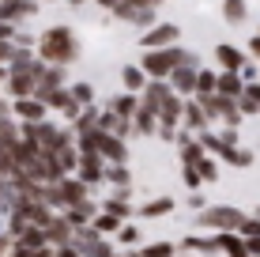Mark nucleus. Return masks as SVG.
<instances>
[{"mask_svg":"<svg viewBox=\"0 0 260 257\" xmlns=\"http://www.w3.org/2000/svg\"><path fill=\"white\" fill-rule=\"evenodd\" d=\"M34 53H38L46 65H60V68H68L72 61L79 57V38H76V31L72 26H49V31H42V38L34 42Z\"/></svg>","mask_w":260,"mask_h":257,"instance_id":"1","label":"nucleus"},{"mask_svg":"<svg viewBox=\"0 0 260 257\" xmlns=\"http://www.w3.org/2000/svg\"><path fill=\"white\" fill-rule=\"evenodd\" d=\"M245 212L234 208V205H211V208H200V227L208 231H238Z\"/></svg>","mask_w":260,"mask_h":257,"instance_id":"2","label":"nucleus"},{"mask_svg":"<svg viewBox=\"0 0 260 257\" xmlns=\"http://www.w3.org/2000/svg\"><path fill=\"white\" fill-rule=\"evenodd\" d=\"M177 42H181L177 23H151L140 34V49H166V46H177Z\"/></svg>","mask_w":260,"mask_h":257,"instance_id":"3","label":"nucleus"},{"mask_svg":"<svg viewBox=\"0 0 260 257\" xmlns=\"http://www.w3.org/2000/svg\"><path fill=\"white\" fill-rule=\"evenodd\" d=\"M76 178H83L87 185H98V182L106 178V159L98 155L94 148H91V152H79V163H76Z\"/></svg>","mask_w":260,"mask_h":257,"instance_id":"4","label":"nucleus"},{"mask_svg":"<svg viewBox=\"0 0 260 257\" xmlns=\"http://www.w3.org/2000/svg\"><path fill=\"white\" fill-rule=\"evenodd\" d=\"M166 83L174 87V95H181V99H192V95H196V68H192V65H177L174 72L166 76Z\"/></svg>","mask_w":260,"mask_h":257,"instance_id":"5","label":"nucleus"},{"mask_svg":"<svg viewBox=\"0 0 260 257\" xmlns=\"http://www.w3.org/2000/svg\"><path fill=\"white\" fill-rule=\"evenodd\" d=\"M38 12V0H0V23H23Z\"/></svg>","mask_w":260,"mask_h":257,"instance_id":"6","label":"nucleus"},{"mask_svg":"<svg viewBox=\"0 0 260 257\" xmlns=\"http://www.w3.org/2000/svg\"><path fill=\"white\" fill-rule=\"evenodd\" d=\"M215 61H219V68H230V72H241L245 68V61H249V53L234 46V42H219L215 46Z\"/></svg>","mask_w":260,"mask_h":257,"instance_id":"7","label":"nucleus"},{"mask_svg":"<svg viewBox=\"0 0 260 257\" xmlns=\"http://www.w3.org/2000/svg\"><path fill=\"white\" fill-rule=\"evenodd\" d=\"M12 113L19 121H46L49 118V106L42 99H34V95H26V99H15L12 102Z\"/></svg>","mask_w":260,"mask_h":257,"instance_id":"8","label":"nucleus"},{"mask_svg":"<svg viewBox=\"0 0 260 257\" xmlns=\"http://www.w3.org/2000/svg\"><path fill=\"white\" fill-rule=\"evenodd\" d=\"M181 125L192 129V132H200V129L211 125V118H208V110H204L200 99H185V106H181Z\"/></svg>","mask_w":260,"mask_h":257,"instance_id":"9","label":"nucleus"},{"mask_svg":"<svg viewBox=\"0 0 260 257\" xmlns=\"http://www.w3.org/2000/svg\"><path fill=\"white\" fill-rule=\"evenodd\" d=\"M238 110H241V118H256V113H260V79H249V83L241 87Z\"/></svg>","mask_w":260,"mask_h":257,"instance_id":"10","label":"nucleus"},{"mask_svg":"<svg viewBox=\"0 0 260 257\" xmlns=\"http://www.w3.org/2000/svg\"><path fill=\"white\" fill-rule=\"evenodd\" d=\"M72 238H76V227H72L68 219L53 216L49 223H46V242H53V246H72Z\"/></svg>","mask_w":260,"mask_h":257,"instance_id":"11","label":"nucleus"},{"mask_svg":"<svg viewBox=\"0 0 260 257\" xmlns=\"http://www.w3.org/2000/svg\"><path fill=\"white\" fill-rule=\"evenodd\" d=\"M181 106H185V99H181V95H174V91H170L166 99H162V106H158V121H162V125H174V129H181Z\"/></svg>","mask_w":260,"mask_h":257,"instance_id":"12","label":"nucleus"},{"mask_svg":"<svg viewBox=\"0 0 260 257\" xmlns=\"http://www.w3.org/2000/svg\"><path fill=\"white\" fill-rule=\"evenodd\" d=\"M132 125H136V132H143V136H155V129H158V110H155V106H147V102H140V110L132 113Z\"/></svg>","mask_w":260,"mask_h":257,"instance_id":"13","label":"nucleus"},{"mask_svg":"<svg viewBox=\"0 0 260 257\" xmlns=\"http://www.w3.org/2000/svg\"><path fill=\"white\" fill-rule=\"evenodd\" d=\"M241 87H245V79L241 72H230V68H219V76H215V91L219 95H230V99H238Z\"/></svg>","mask_w":260,"mask_h":257,"instance_id":"14","label":"nucleus"},{"mask_svg":"<svg viewBox=\"0 0 260 257\" xmlns=\"http://www.w3.org/2000/svg\"><path fill=\"white\" fill-rule=\"evenodd\" d=\"M106 110H113L117 118H132V113L140 110V95H132V91H121V95H113V99L106 102Z\"/></svg>","mask_w":260,"mask_h":257,"instance_id":"15","label":"nucleus"},{"mask_svg":"<svg viewBox=\"0 0 260 257\" xmlns=\"http://www.w3.org/2000/svg\"><path fill=\"white\" fill-rule=\"evenodd\" d=\"M219 250H226V257H249V246L238 231H219Z\"/></svg>","mask_w":260,"mask_h":257,"instance_id":"16","label":"nucleus"},{"mask_svg":"<svg viewBox=\"0 0 260 257\" xmlns=\"http://www.w3.org/2000/svg\"><path fill=\"white\" fill-rule=\"evenodd\" d=\"M121 83H124V91L140 95L143 87H147V72H143L140 65H124V68H121Z\"/></svg>","mask_w":260,"mask_h":257,"instance_id":"17","label":"nucleus"},{"mask_svg":"<svg viewBox=\"0 0 260 257\" xmlns=\"http://www.w3.org/2000/svg\"><path fill=\"white\" fill-rule=\"evenodd\" d=\"M222 19L230 26H241L249 19V0H222Z\"/></svg>","mask_w":260,"mask_h":257,"instance_id":"18","label":"nucleus"},{"mask_svg":"<svg viewBox=\"0 0 260 257\" xmlns=\"http://www.w3.org/2000/svg\"><path fill=\"white\" fill-rule=\"evenodd\" d=\"M106 212H110V216H117L121 223H124V219H128L132 212H136V208L128 205V189H117V193H113V197L106 201Z\"/></svg>","mask_w":260,"mask_h":257,"instance_id":"19","label":"nucleus"},{"mask_svg":"<svg viewBox=\"0 0 260 257\" xmlns=\"http://www.w3.org/2000/svg\"><path fill=\"white\" fill-rule=\"evenodd\" d=\"M19 140H23V129L12 121V113H8V118H0V144H4L8 152H15V148H19Z\"/></svg>","mask_w":260,"mask_h":257,"instance_id":"20","label":"nucleus"},{"mask_svg":"<svg viewBox=\"0 0 260 257\" xmlns=\"http://www.w3.org/2000/svg\"><path fill=\"white\" fill-rule=\"evenodd\" d=\"M222 163H230V166H238V170H245V166H253V152H249V148H241V144H234V148H226V152L219 155Z\"/></svg>","mask_w":260,"mask_h":257,"instance_id":"21","label":"nucleus"},{"mask_svg":"<svg viewBox=\"0 0 260 257\" xmlns=\"http://www.w3.org/2000/svg\"><path fill=\"white\" fill-rule=\"evenodd\" d=\"M136 212L143 219H158V216H166V212H174V197H155V201H147V205H140Z\"/></svg>","mask_w":260,"mask_h":257,"instance_id":"22","label":"nucleus"},{"mask_svg":"<svg viewBox=\"0 0 260 257\" xmlns=\"http://www.w3.org/2000/svg\"><path fill=\"white\" fill-rule=\"evenodd\" d=\"M106 182L117 185V189H128V182H132L128 163H106Z\"/></svg>","mask_w":260,"mask_h":257,"instance_id":"23","label":"nucleus"},{"mask_svg":"<svg viewBox=\"0 0 260 257\" xmlns=\"http://www.w3.org/2000/svg\"><path fill=\"white\" fill-rule=\"evenodd\" d=\"M64 219H68L72 227H83V223H91V219H94V205H91V201H83V205H72Z\"/></svg>","mask_w":260,"mask_h":257,"instance_id":"24","label":"nucleus"},{"mask_svg":"<svg viewBox=\"0 0 260 257\" xmlns=\"http://www.w3.org/2000/svg\"><path fill=\"white\" fill-rule=\"evenodd\" d=\"M177 148H181V163H189V166H192V163H200V159L208 155V152H204V144H200L196 136H192V140H185V144H177Z\"/></svg>","mask_w":260,"mask_h":257,"instance_id":"25","label":"nucleus"},{"mask_svg":"<svg viewBox=\"0 0 260 257\" xmlns=\"http://www.w3.org/2000/svg\"><path fill=\"white\" fill-rule=\"evenodd\" d=\"M68 91H72V99H76L79 106H91V102H94V87L87 83V79H76V83H68Z\"/></svg>","mask_w":260,"mask_h":257,"instance_id":"26","label":"nucleus"},{"mask_svg":"<svg viewBox=\"0 0 260 257\" xmlns=\"http://www.w3.org/2000/svg\"><path fill=\"white\" fill-rule=\"evenodd\" d=\"M91 227H94L98 235H117V231H121V219H117V216H110V212H102V216H94V219H91Z\"/></svg>","mask_w":260,"mask_h":257,"instance_id":"27","label":"nucleus"},{"mask_svg":"<svg viewBox=\"0 0 260 257\" xmlns=\"http://www.w3.org/2000/svg\"><path fill=\"white\" fill-rule=\"evenodd\" d=\"M215 76L219 72H211V68H196V99H204V95L215 91Z\"/></svg>","mask_w":260,"mask_h":257,"instance_id":"28","label":"nucleus"},{"mask_svg":"<svg viewBox=\"0 0 260 257\" xmlns=\"http://www.w3.org/2000/svg\"><path fill=\"white\" fill-rule=\"evenodd\" d=\"M192 166L200 170V178H204V182H215V178H219V163H215V155H204L200 163H192Z\"/></svg>","mask_w":260,"mask_h":257,"instance_id":"29","label":"nucleus"},{"mask_svg":"<svg viewBox=\"0 0 260 257\" xmlns=\"http://www.w3.org/2000/svg\"><path fill=\"white\" fill-rule=\"evenodd\" d=\"M140 257H174V246L170 242H155V246H143Z\"/></svg>","mask_w":260,"mask_h":257,"instance_id":"30","label":"nucleus"},{"mask_svg":"<svg viewBox=\"0 0 260 257\" xmlns=\"http://www.w3.org/2000/svg\"><path fill=\"white\" fill-rule=\"evenodd\" d=\"M15 174V159H12V152H8L4 144H0V178H12Z\"/></svg>","mask_w":260,"mask_h":257,"instance_id":"31","label":"nucleus"},{"mask_svg":"<svg viewBox=\"0 0 260 257\" xmlns=\"http://www.w3.org/2000/svg\"><path fill=\"white\" fill-rule=\"evenodd\" d=\"M181 178H185V185H189V189H200V185H204V178H200V170H196V166H189V163H185L181 166Z\"/></svg>","mask_w":260,"mask_h":257,"instance_id":"32","label":"nucleus"},{"mask_svg":"<svg viewBox=\"0 0 260 257\" xmlns=\"http://www.w3.org/2000/svg\"><path fill=\"white\" fill-rule=\"evenodd\" d=\"M15 49H19V46H15V42H4V38H0V65H12Z\"/></svg>","mask_w":260,"mask_h":257,"instance_id":"33","label":"nucleus"},{"mask_svg":"<svg viewBox=\"0 0 260 257\" xmlns=\"http://www.w3.org/2000/svg\"><path fill=\"white\" fill-rule=\"evenodd\" d=\"M117 235H121V242H128V246H132V242H140V231H136L132 223H121V231H117Z\"/></svg>","mask_w":260,"mask_h":257,"instance_id":"34","label":"nucleus"},{"mask_svg":"<svg viewBox=\"0 0 260 257\" xmlns=\"http://www.w3.org/2000/svg\"><path fill=\"white\" fill-rule=\"evenodd\" d=\"M245 53H249V57H253L256 65H260V34H253V38H249V46H245Z\"/></svg>","mask_w":260,"mask_h":257,"instance_id":"35","label":"nucleus"},{"mask_svg":"<svg viewBox=\"0 0 260 257\" xmlns=\"http://www.w3.org/2000/svg\"><path fill=\"white\" fill-rule=\"evenodd\" d=\"M241 238H245V235H241ZM245 246H249V257H260V235L245 238Z\"/></svg>","mask_w":260,"mask_h":257,"instance_id":"36","label":"nucleus"},{"mask_svg":"<svg viewBox=\"0 0 260 257\" xmlns=\"http://www.w3.org/2000/svg\"><path fill=\"white\" fill-rule=\"evenodd\" d=\"M4 197H12V185H8V178H0V201Z\"/></svg>","mask_w":260,"mask_h":257,"instance_id":"37","label":"nucleus"},{"mask_svg":"<svg viewBox=\"0 0 260 257\" xmlns=\"http://www.w3.org/2000/svg\"><path fill=\"white\" fill-rule=\"evenodd\" d=\"M8 113H12V106H8L4 99H0V118H8Z\"/></svg>","mask_w":260,"mask_h":257,"instance_id":"38","label":"nucleus"},{"mask_svg":"<svg viewBox=\"0 0 260 257\" xmlns=\"http://www.w3.org/2000/svg\"><path fill=\"white\" fill-rule=\"evenodd\" d=\"M8 72H12V68H8V65H0V83H8Z\"/></svg>","mask_w":260,"mask_h":257,"instance_id":"39","label":"nucleus"},{"mask_svg":"<svg viewBox=\"0 0 260 257\" xmlns=\"http://www.w3.org/2000/svg\"><path fill=\"white\" fill-rule=\"evenodd\" d=\"M8 253V238H0V257H4Z\"/></svg>","mask_w":260,"mask_h":257,"instance_id":"40","label":"nucleus"},{"mask_svg":"<svg viewBox=\"0 0 260 257\" xmlns=\"http://www.w3.org/2000/svg\"><path fill=\"white\" fill-rule=\"evenodd\" d=\"M68 4H76V8H79V4H87V0H68Z\"/></svg>","mask_w":260,"mask_h":257,"instance_id":"41","label":"nucleus"},{"mask_svg":"<svg viewBox=\"0 0 260 257\" xmlns=\"http://www.w3.org/2000/svg\"><path fill=\"white\" fill-rule=\"evenodd\" d=\"M121 257H140V253H121Z\"/></svg>","mask_w":260,"mask_h":257,"instance_id":"42","label":"nucleus"},{"mask_svg":"<svg viewBox=\"0 0 260 257\" xmlns=\"http://www.w3.org/2000/svg\"><path fill=\"white\" fill-rule=\"evenodd\" d=\"M181 257H192V253H181Z\"/></svg>","mask_w":260,"mask_h":257,"instance_id":"43","label":"nucleus"},{"mask_svg":"<svg viewBox=\"0 0 260 257\" xmlns=\"http://www.w3.org/2000/svg\"><path fill=\"white\" fill-rule=\"evenodd\" d=\"M38 4H46V0H38Z\"/></svg>","mask_w":260,"mask_h":257,"instance_id":"44","label":"nucleus"},{"mask_svg":"<svg viewBox=\"0 0 260 257\" xmlns=\"http://www.w3.org/2000/svg\"><path fill=\"white\" fill-rule=\"evenodd\" d=\"M256 34H260V31H256Z\"/></svg>","mask_w":260,"mask_h":257,"instance_id":"45","label":"nucleus"}]
</instances>
